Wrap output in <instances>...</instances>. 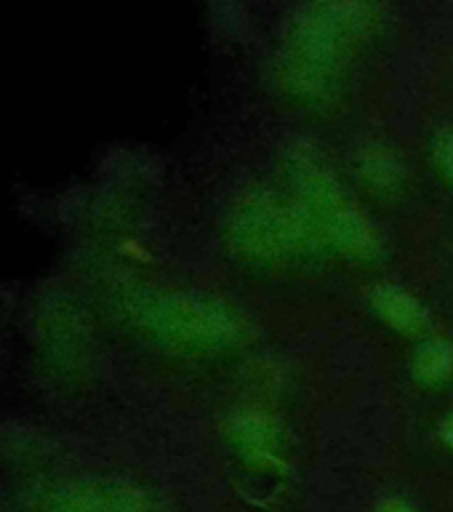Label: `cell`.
<instances>
[{
  "instance_id": "6da1fadb",
  "label": "cell",
  "mask_w": 453,
  "mask_h": 512,
  "mask_svg": "<svg viewBox=\"0 0 453 512\" xmlns=\"http://www.w3.org/2000/svg\"><path fill=\"white\" fill-rule=\"evenodd\" d=\"M374 22L366 3H312L302 8L283 59V78L296 94L320 96L331 86L352 40Z\"/></svg>"
},
{
  "instance_id": "7a4b0ae2",
  "label": "cell",
  "mask_w": 453,
  "mask_h": 512,
  "mask_svg": "<svg viewBox=\"0 0 453 512\" xmlns=\"http://www.w3.org/2000/svg\"><path fill=\"white\" fill-rule=\"evenodd\" d=\"M230 240L235 251L254 262H280L323 246L320 232L296 200L286 203L264 190L240 200L232 214Z\"/></svg>"
},
{
  "instance_id": "3957f363",
  "label": "cell",
  "mask_w": 453,
  "mask_h": 512,
  "mask_svg": "<svg viewBox=\"0 0 453 512\" xmlns=\"http://www.w3.org/2000/svg\"><path fill=\"white\" fill-rule=\"evenodd\" d=\"M168 334L195 347H227L240 339L243 320L222 299H176L166 310Z\"/></svg>"
},
{
  "instance_id": "277c9868",
  "label": "cell",
  "mask_w": 453,
  "mask_h": 512,
  "mask_svg": "<svg viewBox=\"0 0 453 512\" xmlns=\"http://www.w3.org/2000/svg\"><path fill=\"white\" fill-rule=\"evenodd\" d=\"M232 443L246 456L251 464H280L278 446H280V427L275 419H270L262 411H243L227 424Z\"/></svg>"
},
{
  "instance_id": "5b68a950",
  "label": "cell",
  "mask_w": 453,
  "mask_h": 512,
  "mask_svg": "<svg viewBox=\"0 0 453 512\" xmlns=\"http://www.w3.org/2000/svg\"><path fill=\"white\" fill-rule=\"evenodd\" d=\"M326 243L339 248L352 259H376L382 251V238L366 216L352 206H344L326 227Z\"/></svg>"
},
{
  "instance_id": "8992f818",
  "label": "cell",
  "mask_w": 453,
  "mask_h": 512,
  "mask_svg": "<svg viewBox=\"0 0 453 512\" xmlns=\"http://www.w3.org/2000/svg\"><path fill=\"white\" fill-rule=\"evenodd\" d=\"M371 304L387 326L398 328L403 334H416L427 326V312H424L422 302L398 286H387V283L374 286L371 288Z\"/></svg>"
},
{
  "instance_id": "52a82bcc",
  "label": "cell",
  "mask_w": 453,
  "mask_h": 512,
  "mask_svg": "<svg viewBox=\"0 0 453 512\" xmlns=\"http://www.w3.org/2000/svg\"><path fill=\"white\" fill-rule=\"evenodd\" d=\"M358 171L363 182L371 184L382 195L398 192L403 187V179H406L398 152L387 144H366L358 155Z\"/></svg>"
},
{
  "instance_id": "ba28073f",
  "label": "cell",
  "mask_w": 453,
  "mask_h": 512,
  "mask_svg": "<svg viewBox=\"0 0 453 512\" xmlns=\"http://www.w3.org/2000/svg\"><path fill=\"white\" fill-rule=\"evenodd\" d=\"M411 374L424 387L443 384L453 374V347L446 339H430L424 342L414 355Z\"/></svg>"
},
{
  "instance_id": "9c48e42d",
  "label": "cell",
  "mask_w": 453,
  "mask_h": 512,
  "mask_svg": "<svg viewBox=\"0 0 453 512\" xmlns=\"http://www.w3.org/2000/svg\"><path fill=\"white\" fill-rule=\"evenodd\" d=\"M430 155L435 168L440 171V176H443L448 184H453V126L438 128V131H435L430 144Z\"/></svg>"
},
{
  "instance_id": "30bf717a",
  "label": "cell",
  "mask_w": 453,
  "mask_h": 512,
  "mask_svg": "<svg viewBox=\"0 0 453 512\" xmlns=\"http://www.w3.org/2000/svg\"><path fill=\"white\" fill-rule=\"evenodd\" d=\"M376 512H414V510H411L403 499H384V502H379Z\"/></svg>"
},
{
  "instance_id": "8fae6325",
  "label": "cell",
  "mask_w": 453,
  "mask_h": 512,
  "mask_svg": "<svg viewBox=\"0 0 453 512\" xmlns=\"http://www.w3.org/2000/svg\"><path fill=\"white\" fill-rule=\"evenodd\" d=\"M440 435H443V440H446L448 446L453 448V414L448 416L446 422H443V427H440Z\"/></svg>"
}]
</instances>
